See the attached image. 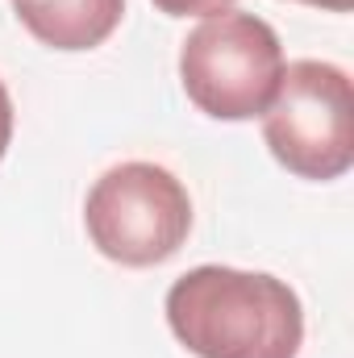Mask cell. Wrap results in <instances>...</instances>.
Masks as SVG:
<instances>
[{
  "label": "cell",
  "instance_id": "2",
  "mask_svg": "<svg viewBox=\"0 0 354 358\" xmlns=\"http://www.w3.org/2000/svg\"><path fill=\"white\" fill-rule=\"evenodd\" d=\"M283 67L288 59L275 25L242 8L204 17L179 42L183 96L213 121L263 117L279 92Z\"/></svg>",
  "mask_w": 354,
  "mask_h": 358
},
{
  "label": "cell",
  "instance_id": "3",
  "mask_svg": "<svg viewBox=\"0 0 354 358\" xmlns=\"http://www.w3.org/2000/svg\"><path fill=\"white\" fill-rule=\"evenodd\" d=\"M88 242L117 267H159L192 234V196L176 171L129 159L108 167L84 200Z\"/></svg>",
  "mask_w": 354,
  "mask_h": 358
},
{
  "label": "cell",
  "instance_id": "8",
  "mask_svg": "<svg viewBox=\"0 0 354 358\" xmlns=\"http://www.w3.org/2000/svg\"><path fill=\"white\" fill-rule=\"evenodd\" d=\"M296 4H313V8H325V13H351L354 0H296Z\"/></svg>",
  "mask_w": 354,
  "mask_h": 358
},
{
  "label": "cell",
  "instance_id": "5",
  "mask_svg": "<svg viewBox=\"0 0 354 358\" xmlns=\"http://www.w3.org/2000/svg\"><path fill=\"white\" fill-rule=\"evenodd\" d=\"M13 13L42 46L80 55L104 46L117 34L125 0H13Z\"/></svg>",
  "mask_w": 354,
  "mask_h": 358
},
{
  "label": "cell",
  "instance_id": "7",
  "mask_svg": "<svg viewBox=\"0 0 354 358\" xmlns=\"http://www.w3.org/2000/svg\"><path fill=\"white\" fill-rule=\"evenodd\" d=\"M13 125H17V113H13V96L4 88V80H0V159L8 155V146H13Z\"/></svg>",
  "mask_w": 354,
  "mask_h": 358
},
{
  "label": "cell",
  "instance_id": "4",
  "mask_svg": "<svg viewBox=\"0 0 354 358\" xmlns=\"http://www.w3.org/2000/svg\"><path fill=\"white\" fill-rule=\"evenodd\" d=\"M259 121L271 159L296 179L334 183L354 167V88L351 71L338 63H288Z\"/></svg>",
  "mask_w": 354,
  "mask_h": 358
},
{
  "label": "cell",
  "instance_id": "6",
  "mask_svg": "<svg viewBox=\"0 0 354 358\" xmlns=\"http://www.w3.org/2000/svg\"><path fill=\"white\" fill-rule=\"evenodd\" d=\"M238 0H155V8L163 17H213V13H225Z\"/></svg>",
  "mask_w": 354,
  "mask_h": 358
},
{
  "label": "cell",
  "instance_id": "1",
  "mask_svg": "<svg viewBox=\"0 0 354 358\" xmlns=\"http://www.w3.org/2000/svg\"><path fill=\"white\" fill-rule=\"evenodd\" d=\"M167 329L196 358H296L304 304L279 275L242 267L183 271L163 300Z\"/></svg>",
  "mask_w": 354,
  "mask_h": 358
}]
</instances>
